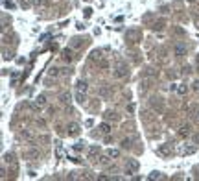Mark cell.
Segmentation results:
<instances>
[{
    "instance_id": "cell-1",
    "label": "cell",
    "mask_w": 199,
    "mask_h": 181,
    "mask_svg": "<svg viewBox=\"0 0 199 181\" xmlns=\"http://www.w3.org/2000/svg\"><path fill=\"white\" fill-rule=\"evenodd\" d=\"M138 168H140L138 161H135V159H129L127 161V166H126V172L127 174H135V172H138Z\"/></svg>"
},
{
    "instance_id": "cell-2",
    "label": "cell",
    "mask_w": 199,
    "mask_h": 181,
    "mask_svg": "<svg viewBox=\"0 0 199 181\" xmlns=\"http://www.w3.org/2000/svg\"><path fill=\"white\" fill-rule=\"evenodd\" d=\"M173 54H175L177 57L186 56V46H185V44H175V46H173Z\"/></svg>"
},
{
    "instance_id": "cell-3",
    "label": "cell",
    "mask_w": 199,
    "mask_h": 181,
    "mask_svg": "<svg viewBox=\"0 0 199 181\" xmlns=\"http://www.w3.org/2000/svg\"><path fill=\"white\" fill-rule=\"evenodd\" d=\"M113 76H114V78H124V76H127V68L124 67V65H120V67H116V68H114Z\"/></svg>"
},
{
    "instance_id": "cell-4",
    "label": "cell",
    "mask_w": 199,
    "mask_h": 181,
    "mask_svg": "<svg viewBox=\"0 0 199 181\" xmlns=\"http://www.w3.org/2000/svg\"><path fill=\"white\" fill-rule=\"evenodd\" d=\"M67 131H68V135H72V137H76V135L79 133V126L72 122V124H68V126H67Z\"/></svg>"
},
{
    "instance_id": "cell-5",
    "label": "cell",
    "mask_w": 199,
    "mask_h": 181,
    "mask_svg": "<svg viewBox=\"0 0 199 181\" xmlns=\"http://www.w3.org/2000/svg\"><path fill=\"white\" fill-rule=\"evenodd\" d=\"M21 137H22L24 140H28V142H33V140H35V135L30 131V129H24V131L21 133Z\"/></svg>"
},
{
    "instance_id": "cell-6",
    "label": "cell",
    "mask_w": 199,
    "mask_h": 181,
    "mask_svg": "<svg viewBox=\"0 0 199 181\" xmlns=\"http://www.w3.org/2000/svg\"><path fill=\"white\" fill-rule=\"evenodd\" d=\"M63 59H65V61H68V63L72 61V50L70 48H65L63 50Z\"/></svg>"
},
{
    "instance_id": "cell-7",
    "label": "cell",
    "mask_w": 199,
    "mask_h": 181,
    "mask_svg": "<svg viewBox=\"0 0 199 181\" xmlns=\"http://www.w3.org/2000/svg\"><path fill=\"white\" fill-rule=\"evenodd\" d=\"M87 89H89L87 82H83V79H79V82H78V91H81V93H87Z\"/></svg>"
},
{
    "instance_id": "cell-8",
    "label": "cell",
    "mask_w": 199,
    "mask_h": 181,
    "mask_svg": "<svg viewBox=\"0 0 199 181\" xmlns=\"http://www.w3.org/2000/svg\"><path fill=\"white\" fill-rule=\"evenodd\" d=\"M35 104L39 105V107H43V105L46 104V96H44V94H39V96L35 98Z\"/></svg>"
},
{
    "instance_id": "cell-9",
    "label": "cell",
    "mask_w": 199,
    "mask_h": 181,
    "mask_svg": "<svg viewBox=\"0 0 199 181\" xmlns=\"http://www.w3.org/2000/svg\"><path fill=\"white\" fill-rule=\"evenodd\" d=\"M107 155H109V157H113V159H118V157H120V150H114V148H111V150L107 152Z\"/></svg>"
},
{
    "instance_id": "cell-10",
    "label": "cell",
    "mask_w": 199,
    "mask_h": 181,
    "mask_svg": "<svg viewBox=\"0 0 199 181\" xmlns=\"http://www.w3.org/2000/svg\"><path fill=\"white\" fill-rule=\"evenodd\" d=\"M168 152H170V148H168L166 144H162V146L157 148V153H161V155H168Z\"/></svg>"
},
{
    "instance_id": "cell-11",
    "label": "cell",
    "mask_w": 199,
    "mask_h": 181,
    "mask_svg": "<svg viewBox=\"0 0 199 181\" xmlns=\"http://www.w3.org/2000/svg\"><path fill=\"white\" fill-rule=\"evenodd\" d=\"M100 131H102V133H109V131H111V126H109L107 122L100 124Z\"/></svg>"
},
{
    "instance_id": "cell-12",
    "label": "cell",
    "mask_w": 199,
    "mask_h": 181,
    "mask_svg": "<svg viewBox=\"0 0 199 181\" xmlns=\"http://www.w3.org/2000/svg\"><path fill=\"white\" fill-rule=\"evenodd\" d=\"M76 100H78V102L79 104H83V102H85V93H81V91H78V93H76Z\"/></svg>"
},
{
    "instance_id": "cell-13",
    "label": "cell",
    "mask_w": 199,
    "mask_h": 181,
    "mask_svg": "<svg viewBox=\"0 0 199 181\" xmlns=\"http://www.w3.org/2000/svg\"><path fill=\"white\" fill-rule=\"evenodd\" d=\"M183 153H185V155H192V153H196V146H186L185 150H183Z\"/></svg>"
},
{
    "instance_id": "cell-14",
    "label": "cell",
    "mask_w": 199,
    "mask_h": 181,
    "mask_svg": "<svg viewBox=\"0 0 199 181\" xmlns=\"http://www.w3.org/2000/svg\"><path fill=\"white\" fill-rule=\"evenodd\" d=\"M98 150H100V146H92L91 150H89V157H91V159H92V157H94V155H96V153H98Z\"/></svg>"
},
{
    "instance_id": "cell-15",
    "label": "cell",
    "mask_w": 199,
    "mask_h": 181,
    "mask_svg": "<svg viewBox=\"0 0 199 181\" xmlns=\"http://www.w3.org/2000/svg\"><path fill=\"white\" fill-rule=\"evenodd\" d=\"M181 137H188V135H190V128H181Z\"/></svg>"
},
{
    "instance_id": "cell-16",
    "label": "cell",
    "mask_w": 199,
    "mask_h": 181,
    "mask_svg": "<svg viewBox=\"0 0 199 181\" xmlns=\"http://www.w3.org/2000/svg\"><path fill=\"white\" fill-rule=\"evenodd\" d=\"M162 178V174L161 172H153L151 175H149V179H161Z\"/></svg>"
},
{
    "instance_id": "cell-17",
    "label": "cell",
    "mask_w": 199,
    "mask_h": 181,
    "mask_svg": "<svg viewBox=\"0 0 199 181\" xmlns=\"http://www.w3.org/2000/svg\"><path fill=\"white\" fill-rule=\"evenodd\" d=\"M177 93H179V94H185V93H186V85H179V87H177Z\"/></svg>"
},
{
    "instance_id": "cell-18",
    "label": "cell",
    "mask_w": 199,
    "mask_h": 181,
    "mask_svg": "<svg viewBox=\"0 0 199 181\" xmlns=\"http://www.w3.org/2000/svg\"><path fill=\"white\" fill-rule=\"evenodd\" d=\"M122 146L124 148H129V146H131V139H124L122 140Z\"/></svg>"
},
{
    "instance_id": "cell-19",
    "label": "cell",
    "mask_w": 199,
    "mask_h": 181,
    "mask_svg": "<svg viewBox=\"0 0 199 181\" xmlns=\"http://www.w3.org/2000/svg\"><path fill=\"white\" fill-rule=\"evenodd\" d=\"M4 161H6V163H13V155L11 153H6V155H4Z\"/></svg>"
},
{
    "instance_id": "cell-20",
    "label": "cell",
    "mask_w": 199,
    "mask_h": 181,
    "mask_svg": "<svg viewBox=\"0 0 199 181\" xmlns=\"http://www.w3.org/2000/svg\"><path fill=\"white\" fill-rule=\"evenodd\" d=\"M37 155H39L37 150H30V152H28V157H37Z\"/></svg>"
},
{
    "instance_id": "cell-21",
    "label": "cell",
    "mask_w": 199,
    "mask_h": 181,
    "mask_svg": "<svg viewBox=\"0 0 199 181\" xmlns=\"http://www.w3.org/2000/svg\"><path fill=\"white\" fill-rule=\"evenodd\" d=\"M100 163H102V164H107V163H109V155H103V157L100 159Z\"/></svg>"
},
{
    "instance_id": "cell-22",
    "label": "cell",
    "mask_w": 199,
    "mask_h": 181,
    "mask_svg": "<svg viewBox=\"0 0 199 181\" xmlns=\"http://www.w3.org/2000/svg\"><path fill=\"white\" fill-rule=\"evenodd\" d=\"M4 6H6L8 9H13V8H15V4H13V2H8V0H6V2H4Z\"/></svg>"
},
{
    "instance_id": "cell-23",
    "label": "cell",
    "mask_w": 199,
    "mask_h": 181,
    "mask_svg": "<svg viewBox=\"0 0 199 181\" xmlns=\"http://www.w3.org/2000/svg\"><path fill=\"white\" fill-rule=\"evenodd\" d=\"M50 76H59V68H52L50 70Z\"/></svg>"
},
{
    "instance_id": "cell-24",
    "label": "cell",
    "mask_w": 199,
    "mask_h": 181,
    "mask_svg": "<svg viewBox=\"0 0 199 181\" xmlns=\"http://www.w3.org/2000/svg\"><path fill=\"white\" fill-rule=\"evenodd\" d=\"M2 54H4V56H2L4 59H9V57H11V54H9V52H8V50H4V52H2Z\"/></svg>"
},
{
    "instance_id": "cell-25",
    "label": "cell",
    "mask_w": 199,
    "mask_h": 181,
    "mask_svg": "<svg viewBox=\"0 0 199 181\" xmlns=\"http://www.w3.org/2000/svg\"><path fill=\"white\" fill-rule=\"evenodd\" d=\"M74 150H78V152H79V150H83V142H78L76 146H74Z\"/></svg>"
},
{
    "instance_id": "cell-26",
    "label": "cell",
    "mask_w": 199,
    "mask_h": 181,
    "mask_svg": "<svg viewBox=\"0 0 199 181\" xmlns=\"http://www.w3.org/2000/svg\"><path fill=\"white\" fill-rule=\"evenodd\" d=\"M61 98H63V102H68V100H70V96H68V94H63Z\"/></svg>"
},
{
    "instance_id": "cell-27",
    "label": "cell",
    "mask_w": 199,
    "mask_h": 181,
    "mask_svg": "<svg viewBox=\"0 0 199 181\" xmlns=\"http://www.w3.org/2000/svg\"><path fill=\"white\" fill-rule=\"evenodd\" d=\"M100 67H102V68H107V61H100Z\"/></svg>"
},
{
    "instance_id": "cell-28",
    "label": "cell",
    "mask_w": 199,
    "mask_h": 181,
    "mask_svg": "<svg viewBox=\"0 0 199 181\" xmlns=\"http://www.w3.org/2000/svg\"><path fill=\"white\" fill-rule=\"evenodd\" d=\"M33 4H35V6H41V4H43V0H33Z\"/></svg>"
},
{
    "instance_id": "cell-29",
    "label": "cell",
    "mask_w": 199,
    "mask_h": 181,
    "mask_svg": "<svg viewBox=\"0 0 199 181\" xmlns=\"http://www.w3.org/2000/svg\"><path fill=\"white\" fill-rule=\"evenodd\" d=\"M194 89H197V91H199V82H196V83H194Z\"/></svg>"
},
{
    "instance_id": "cell-30",
    "label": "cell",
    "mask_w": 199,
    "mask_h": 181,
    "mask_svg": "<svg viewBox=\"0 0 199 181\" xmlns=\"http://www.w3.org/2000/svg\"><path fill=\"white\" fill-rule=\"evenodd\" d=\"M197 120H199V111H197Z\"/></svg>"
}]
</instances>
